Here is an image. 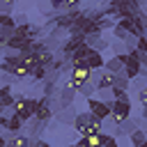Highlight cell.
<instances>
[{
    "label": "cell",
    "instance_id": "cell-1",
    "mask_svg": "<svg viewBox=\"0 0 147 147\" xmlns=\"http://www.w3.org/2000/svg\"><path fill=\"white\" fill-rule=\"evenodd\" d=\"M34 106H37V99L18 96V99H14V103H11V113H14V115H18L23 122H28V119L34 115Z\"/></svg>",
    "mask_w": 147,
    "mask_h": 147
},
{
    "label": "cell",
    "instance_id": "cell-2",
    "mask_svg": "<svg viewBox=\"0 0 147 147\" xmlns=\"http://www.w3.org/2000/svg\"><path fill=\"white\" fill-rule=\"evenodd\" d=\"M115 124H119V122H124L126 117H131V101H117V99H113V103H110V115H108Z\"/></svg>",
    "mask_w": 147,
    "mask_h": 147
},
{
    "label": "cell",
    "instance_id": "cell-3",
    "mask_svg": "<svg viewBox=\"0 0 147 147\" xmlns=\"http://www.w3.org/2000/svg\"><path fill=\"white\" fill-rule=\"evenodd\" d=\"M87 113L103 122V119L110 115V103H106V101H101V99H94V96H87Z\"/></svg>",
    "mask_w": 147,
    "mask_h": 147
},
{
    "label": "cell",
    "instance_id": "cell-4",
    "mask_svg": "<svg viewBox=\"0 0 147 147\" xmlns=\"http://www.w3.org/2000/svg\"><path fill=\"white\" fill-rule=\"evenodd\" d=\"M90 76H92V69L83 62V64H74L71 67V80L76 83V87H80L85 80H90Z\"/></svg>",
    "mask_w": 147,
    "mask_h": 147
},
{
    "label": "cell",
    "instance_id": "cell-5",
    "mask_svg": "<svg viewBox=\"0 0 147 147\" xmlns=\"http://www.w3.org/2000/svg\"><path fill=\"white\" fill-rule=\"evenodd\" d=\"M51 115H53V108H51V103H48V99L46 96H41V99H37V106H34V119H39V122H48L51 119Z\"/></svg>",
    "mask_w": 147,
    "mask_h": 147
},
{
    "label": "cell",
    "instance_id": "cell-6",
    "mask_svg": "<svg viewBox=\"0 0 147 147\" xmlns=\"http://www.w3.org/2000/svg\"><path fill=\"white\" fill-rule=\"evenodd\" d=\"M83 41H85V34H71V37L64 41V46H62V57H64V60H69V55H71V53H74Z\"/></svg>",
    "mask_w": 147,
    "mask_h": 147
},
{
    "label": "cell",
    "instance_id": "cell-7",
    "mask_svg": "<svg viewBox=\"0 0 147 147\" xmlns=\"http://www.w3.org/2000/svg\"><path fill=\"white\" fill-rule=\"evenodd\" d=\"M90 113H78V115H74V122H71V126H74V131H78L80 136H87V124H90Z\"/></svg>",
    "mask_w": 147,
    "mask_h": 147
},
{
    "label": "cell",
    "instance_id": "cell-8",
    "mask_svg": "<svg viewBox=\"0 0 147 147\" xmlns=\"http://www.w3.org/2000/svg\"><path fill=\"white\" fill-rule=\"evenodd\" d=\"M103 62H106V60L101 57V51H94V48H92V51H90V55L85 57V64H87L92 71H99V69H103Z\"/></svg>",
    "mask_w": 147,
    "mask_h": 147
},
{
    "label": "cell",
    "instance_id": "cell-9",
    "mask_svg": "<svg viewBox=\"0 0 147 147\" xmlns=\"http://www.w3.org/2000/svg\"><path fill=\"white\" fill-rule=\"evenodd\" d=\"M113 80H115V74H110V71L101 69L99 80L94 83V87H96V90H108V87H113Z\"/></svg>",
    "mask_w": 147,
    "mask_h": 147
},
{
    "label": "cell",
    "instance_id": "cell-10",
    "mask_svg": "<svg viewBox=\"0 0 147 147\" xmlns=\"http://www.w3.org/2000/svg\"><path fill=\"white\" fill-rule=\"evenodd\" d=\"M85 44L94 51H103L106 48V41L101 39V32H94V34H85Z\"/></svg>",
    "mask_w": 147,
    "mask_h": 147
},
{
    "label": "cell",
    "instance_id": "cell-11",
    "mask_svg": "<svg viewBox=\"0 0 147 147\" xmlns=\"http://www.w3.org/2000/svg\"><path fill=\"white\" fill-rule=\"evenodd\" d=\"M136 129H138V122H136L133 117H126L124 122L117 124V136H129V133L136 131Z\"/></svg>",
    "mask_w": 147,
    "mask_h": 147
},
{
    "label": "cell",
    "instance_id": "cell-12",
    "mask_svg": "<svg viewBox=\"0 0 147 147\" xmlns=\"http://www.w3.org/2000/svg\"><path fill=\"white\" fill-rule=\"evenodd\" d=\"M23 126H25V122H23L18 115H14V113H11V115L7 117V126H5V129H7L9 133H18Z\"/></svg>",
    "mask_w": 147,
    "mask_h": 147
},
{
    "label": "cell",
    "instance_id": "cell-13",
    "mask_svg": "<svg viewBox=\"0 0 147 147\" xmlns=\"http://www.w3.org/2000/svg\"><path fill=\"white\" fill-rule=\"evenodd\" d=\"M122 67H124V64H122V57H119V55H113L108 62H103V69L110 71V74H122Z\"/></svg>",
    "mask_w": 147,
    "mask_h": 147
},
{
    "label": "cell",
    "instance_id": "cell-14",
    "mask_svg": "<svg viewBox=\"0 0 147 147\" xmlns=\"http://www.w3.org/2000/svg\"><path fill=\"white\" fill-rule=\"evenodd\" d=\"M11 103H14L11 87H9V85H2V87H0V108H11Z\"/></svg>",
    "mask_w": 147,
    "mask_h": 147
},
{
    "label": "cell",
    "instance_id": "cell-15",
    "mask_svg": "<svg viewBox=\"0 0 147 147\" xmlns=\"http://www.w3.org/2000/svg\"><path fill=\"white\" fill-rule=\"evenodd\" d=\"M34 60H37V64H41V67H48V64L53 62V53H51L48 48H44V51L34 53Z\"/></svg>",
    "mask_w": 147,
    "mask_h": 147
},
{
    "label": "cell",
    "instance_id": "cell-16",
    "mask_svg": "<svg viewBox=\"0 0 147 147\" xmlns=\"http://www.w3.org/2000/svg\"><path fill=\"white\" fill-rule=\"evenodd\" d=\"M129 138H131V145H133V147H140V145L147 140V136H145V131H142V129L131 131V133H129Z\"/></svg>",
    "mask_w": 147,
    "mask_h": 147
},
{
    "label": "cell",
    "instance_id": "cell-17",
    "mask_svg": "<svg viewBox=\"0 0 147 147\" xmlns=\"http://www.w3.org/2000/svg\"><path fill=\"white\" fill-rule=\"evenodd\" d=\"M83 140H85V145H87V147H101L103 133H101V131H99V133H90V136H83Z\"/></svg>",
    "mask_w": 147,
    "mask_h": 147
},
{
    "label": "cell",
    "instance_id": "cell-18",
    "mask_svg": "<svg viewBox=\"0 0 147 147\" xmlns=\"http://www.w3.org/2000/svg\"><path fill=\"white\" fill-rule=\"evenodd\" d=\"M28 76L34 78V80H46V67H41V64L30 67V74H28Z\"/></svg>",
    "mask_w": 147,
    "mask_h": 147
},
{
    "label": "cell",
    "instance_id": "cell-19",
    "mask_svg": "<svg viewBox=\"0 0 147 147\" xmlns=\"http://www.w3.org/2000/svg\"><path fill=\"white\" fill-rule=\"evenodd\" d=\"M74 94H76V90H69V87H64V90H62V94H60V108H67V106H71V99H74Z\"/></svg>",
    "mask_w": 147,
    "mask_h": 147
},
{
    "label": "cell",
    "instance_id": "cell-20",
    "mask_svg": "<svg viewBox=\"0 0 147 147\" xmlns=\"http://www.w3.org/2000/svg\"><path fill=\"white\" fill-rule=\"evenodd\" d=\"M113 87H119V90H129V78H126L124 74H115Z\"/></svg>",
    "mask_w": 147,
    "mask_h": 147
},
{
    "label": "cell",
    "instance_id": "cell-21",
    "mask_svg": "<svg viewBox=\"0 0 147 147\" xmlns=\"http://www.w3.org/2000/svg\"><path fill=\"white\" fill-rule=\"evenodd\" d=\"M74 115H76V113L71 110V106H67V108H62V113L57 115V119H60V122H67V124H71V122H74Z\"/></svg>",
    "mask_w": 147,
    "mask_h": 147
},
{
    "label": "cell",
    "instance_id": "cell-22",
    "mask_svg": "<svg viewBox=\"0 0 147 147\" xmlns=\"http://www.w3.org/2000/svg\"><path fill=\"white\" fill-rule=\"evenodd\" d=\"M16 25V18L11 14H0V28H14Z\"/></svg>",
    "mask_w": 147,
    "mask_h": 147
},
{
    "label": "cell",
    "instance_id": "cell-23",
    "mask_svg": "<svg viewBox=\"0 0 147 147\" xmlns=\"http://www.w3.org/2000/svg\"><path fill=\"white\" fill-rule=\"evenodd\" d=\"M28 74H30V69H28L25 64H16L14 71H11V76H16V78H25Z\"/></svg>",
    "mask_w": 147,
    "mask_h": 147
},
{
    "label": "cell",
    "instance_id": "cell-24",
    "mask_svg": "<svg viewBox=\"0 0 147 147\" xmlns=\"http://www.w3.org/2000/svg\"><path fill=\"white\" fill-rule=\"evenodd\" d=\"M14 0H0V14H11Z\"/></svg>",
    "mask_w": 147,
    "mask_h": 147
},
{
    "label": "cell",
    "instance_id": "cell-25",
    "mask_svg": "<svg viewBox=\"0 0 147 147\" xmlns=\"http://www.w3.org/2000/svg\"><path fill=\"white\" fill-rule=\"evenodd\" d=\"M136 51L138 53H147V39L145 37H136Z\"/></svg>",
    "mask_w": 147,
    "mask_h": 147
},
{
    "label": "cell",
    "instance_id": "cell-26",
    "mask_svg": "<svg viewBox=\"0 0 147 147\" xmlns=\"http://www.w3.org/2000/svg\"><path fill=\"white\" fill-rule=\"evenodd\" d=\"M113 32H115V37H117V39H119V41H124V39H126V37H129V32H126V30H122V28H119V25H117V23H115V25H113Z\"/></svg>",
    "mask_w": 147,
    "mask_h": 147
},
{
    "label": "cell",
    "instance_id": "cell-27",
    "mask_svg": "<svg viewBox=\"0 0 147 147\" xmlns=\"http://www.w3.org/2000/svg\"><path fill=\"white\" fill-rule=\"evenodd\" d=\"M138 101H140L142 108H147V87H140L138 90Z\"/></svg>",
    "mask_w": 147,
    "mask_h": 147
},
{
    "label": "cell",
    "instance_id": "cell-28",
    "mask_svg": "<svg viewBox=\"0 0 147 147\" xmlns=\"http://www.w3.org/2000/svg\"><path fill=\"white\" fill-rule=\"evenodd\" d=\"M80 2H83V0H64V5H62L60 9H76Z\"/></svg>",
    "mask_w": 147,
    "mask_h": 147
},
{
    "label": "cell",
    "instance_id": "cell-29",
    "mask_svg": "<svg viewBox=\"0 0 147 147\" xmlns=\"http://www.w3.org/2000/svg\"><path fill=\"white\" fill-rule=\"evenodd\" d=\"M14 34V28H0V37L5 39V44H7V39Z\"/></svg>",
    "mask_w": 147,
    "mask_h": 147
},
{
    "label": "cell",
    "instance_id": "cell-30",
    "mask_svg": "<svg viewBox=\"0 0 147 147\" xmlns=\"http://www.w3.org/2000/svg\"><path fill=\"white\" fill-rule=\"evenodd\" d=\"M48 5H51V7H55V9H60V7L64 5V0H48Z\"/></svg>",
    "mask_w": 147,
    "mask_h": 147
},
{
    "label": "cell",
    "instance_id": "cell-31",
    "mask_svg": "<svg viewBox=\"0 0 147 147\" xmlns=\"http://www.w3.org/2000/svg\"><path fill=\"white\" fill-rule=\"evenodd\" d=\"M32 147H51V145L44 142V140H37V142H32Z\"/></svg>",
    "mask_w": 147,
    "mask_h": 147
},
{
    "label": "cell",
    "instance_id": "cell-32",
    "mask_svg": "<svg viewBox=\"0 0 147 147\" xmlns=\"http://www.w3.org/2000/svg\"><path fill=\"white\" fill-rule=\"evenodd\" d=\"M0 48H5V39L2 37H0Z\"/></svg>",
    "mask_w": 147,
    "mask_h": 147
},
{
    "label": "cell",
    "instance_id": "cell-33",
    "mask_svg": "<svg viewBox=\"0 0 147 147\" xmlns=\"http://www.w3.org/2000/svg\"><path fill=\"white\" fill-rule=\"evenodd\" d=\"M67 147H76V145H67Z\"/></svg>",
    "mask_w": 147,
    "mask_h": 147
}]
</instances>
